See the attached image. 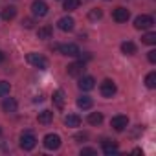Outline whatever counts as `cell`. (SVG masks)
Here are the masks:
<instances>
[{
    "label": "cell",
    "mask_w": 156,
    "mask_h": 156,
    "mask_svg": "<svg viewBox=\"0 0 156 156\" xmlns=\"http://www.w3.org/2000/svg\"><path fill=\"white\" fill-rule=\"evenodd\" d=\"M26 61H28L31 66L39 68V70H44V68L48 66V59H46L44 55H41V53H35V51L28 53V55H26Z\"/></svg>",
    "instance_id": "6da1fadb"
},
{
    "label": "cell",
    "mask_w": 156,
    "mask_h": 156,
    "mask_svg": "<svg viewBox=\"0 0 156 156\" xmlns=\"http://www.w3.org/2000/svg\"><path fill=\"white\" fill-rule=\"evenodd\" d=\"M154 26V19L151 15H138L134 19V28L136 30H151Z\"/></svg>",
    "instance_id": "7a4b0ae2"
},
{
    "label": "cell",
    "mask_w": 156,
    "mask_h": 156,
    "mask_svg": "<svg viewBox=\"0 0 156 156\" xmlns=\"http://www.w3.org/2000/svg\"><path fill=\"white\" fill-rule=\"evenodd\" d=\"M110 127H112L114 130H118V132H123V130L129 127V118H127V116H123V114L114 116V118L110 119Z\"/></svg>",
    "instance_id": "3957f363"
},
{
    "label": "cell",
    "mask_w": 156,
    "mask_h": 156,
    "mask_svg": "<svg viewBox=\"0 0 156 156\" xmlns=\"http://www.w3.org/2000/svg\"><path fill=\"white\" fill-rule=\"evenodd\" d=\"M31 13H33V17H39V19L46 17L48 15V4L42 2V0H35L31 4Z\"/></svg>",
    "instance_id": "277c9868"
},
{
    "label": "cell",
    "mask_w": 156,
    "mask_h": 156,
    "mask_svg": "<svg viewBox=\"0 0 156 156\" xmlns=\"http://www.w3.org/2000/svg\"><path fill=\"white\" fill-rule=\"evenodd\" d=\"M66 72L70 77H81L85 73V62L83 61H77V62H72L66 66Z\"/></svg>",
    "instance_id": "5b68a950"
},
{
    "label": "cell",
    "mask_w": 156,
    "mask_h": 156,
    "mask_svg": "<svg viewBox=\"0 0 156 156\" xmlns=\"http://www.w3.org/2000/svg\"><path fill=\"white\" fill-rule=\"evenodd\" d=\"M116 85H114V81H110V79H105L101 85H99V92H101V96L103 98H112L114 94H116Z\"/></svg>",
    "instance_id": "8992f818"
},
{
    "label": "cell",
    "mask_w": 156,
    "mask_h": 156,
    "mask_svg": "<svg viewBox=\"0 0 156 156\" xmlns=\"http://www.w3.org/2000/svg\"><path fill=\"white\" fill-rule=\"evenodd\" d=\"M35 145H37V138H35L31 132H24V134L20 136V149H24V151H31Z\"/></svg>",
    "instance_id": "52a82bcc"
},
{
    "label": "cell",
    "mask_w": 156,
    "mask_h": 156,
    "mask_svg": "<svg viewBox=\"0 0 156 156\" xmlns=\"http://www.w3.org/2000/svg\"><path fill=\"white\" fill-rule=\"evenodd\" d=\"M44 147L48 151H57L61 147V136L59 134H46L44 136Z\"/></svg>",
    "instance_id": "ba28073f"
},
{
    "label": "cell",
    "mask_w": 156,
    "mask_h": 156,
    "mask_svg": "<svg viewBox=\"0 0 156 156\" xmlns=\"http://www.w3.org/2000/svg\"><path fill=\"white\" fill-rule=\"evenodd\" d=\"M77 87H79V90H83V92H88V90H92L96 87V79H94L92 75H81Z\"/></svg>",
    "instance_id": "9c48e42d"
},
{
    "label": "cell",
    "mask_w": 156,
    "mask_h": 156,
    "mask_svg": "<svg viewBox=\"0 0 156 156\" xmlns=\"http://www.w3.org/2000/svg\"><path fill=\"white\" fill-rule=\"evenodd\" d=\"M57 28H59L61 31H72V30L75 28V20H73L72 17H62V19L57 20Z\"/></svg>",
    "instance_id": "30bf717a"
},
{
    "label": "cell",
    "mask_w": 156,
    "mask_h": 156,
    "mask_svg": "<svg viewBox=\"0 0 156 156\" xmlns=\"http://www.w3.org/2000/svg\"><path fill=\"white\" fill-rule=\"evenodd\" d=\"M59 50H61L62 55H68V57H77L81 53V50H79L77 44H62V46H59Z\"/></svg>",
    "instance_id": "8fae6325"
},
{
    "label": "cell",
    "mask_w": 156,
    "mask_h": 156,
    "mask_svg": "<svg viewBox=\"0 0 156 156\" xmlns=\"http://www.w3.org/2000/svg\"><path fill=\"white\" fill-rule=\"evenodd\" d=\"M129 17H130V13H129V9H125V8H116V9L112 11V19H114L116 22H127Z\"/></svg>",
    "instance_id": "7c38bea8"
},
{
    "label": "cell",
    "mask_w": 156,
    "mask_h": 156,
    "mask_svg": "<svg viewBox=\"0 0 156 156\" xmlns=\"http://www.w3.org/2000/svg\"><path fill=\"white\" fill-rule=\"evenodd\" d=\"M17 107H19V103H17V99H13V98H6V99L2 101V110H4L6 114L17 112Z\"/></svg>",
    "instance_id": "4fadbf2b"
},
{
    "label": "cell",
    "mask_w": 156,
    "mask_h": 156,
    "mask_svg": "<svg viewBox=\"0 0 156 156\" xmlns=\"http://www.w3.org/2000/svg\"><path fill=\"white\" fill-rule=\"evenodd\" d=\"M118 151H119V147H118V143H116V141H110V140H105V141H103V152H105L107 156L116 154Z\"/></svg>",
    "instance_id": "5bb4252c"
},
{
    "label": "cell",
    "mask_w": 156,
    "mask_h": 156,
    "mask_svg": "<svg viewBox=\"0 0 156 156\" xmlns=\"http://www.w3.org/2000/svg\"><path fill=\"white\" fill-rule=\"evenodd\" d=\"M64 125L75 129V127H79V125H81V118L77 116V114H68V116L64 118Z\"/></svg>",
    "instance_id": "9a60e30c"
},
{
    "label": "cell",
    "mask_w": 156,
    "mask_h": 156,
    "mask_svg": "<svg viewBox=\"0 0 156 156\" xmlns=\"http://www.w3.org/2000/svg\"><path fill=\"white\" fill-rule=\"evenodd\" d=\"M39 123L41 125H50L51 121H53V112L51 110H42V112H39Z\"/></svg>",
    "instance_id": "2e32d148"
},
{
    "label": "cell",
    "mask_w": 156,
    "mask_h": 156,
    "mask_svg": "<svg viewBox=\"0 0 156 156\" xmlns=\"http://www.w3.org/2000/svg\"><path fill=\"white\" fill-rule=\"evenodd\" d=\"M51 101H53V105L57 108H62L64 107V92L62 90H55L53 96H51Z\"/></svg>",
    "instance_id": "e0dca14e"
},
{
    "label": "cell",
    "mask_w": 156,
    "mask_h": 156,
    "mask_svg": "<svg viewBox=\"0 0 156 156\" xmlns=\"http://www.w3.org/2000/svg\"><path fill=\"white\" fill-rule=\"evenodd\" d=\"M92 105H94V101H92V98H88V96H81L79 99H77V107L83 108V110L92 108Z\"/></svg>",
    "instance_id": "ac0fdd59"
},
{
    "label": "cell",
    "mask_w": 156,
    "mask_h": 156,
    "mask_svg": "<svg viewBox=\"0 0 156 156\" xmlns=\"http://www.w3.org/2000/svg\"><path fill=\"white\" fill-rule=\"evenodd\" d=\"M15 15H17V8H15V6H6V8L2 9V19H4V20H13Z\"/></svg>",
    "instance_id": "d6986e66"
},
{
    "label": "cell",
    "mask_w": 156,
    "mask_h": 156,
    "mask_svg": "<svg viewBox=\"0 0 156 156\" xmlns=\"http://www.w3.org/2000/svg\"><path fill=\"white\" fill-rule=\"evenodd\" d=\"M51 33H53L51 26H42V28H39V30H37V37H39V39H42V41L51 39Z\"/></svg>",
    "instance_id": "ffe728a7"
},
{
    "label": "cell",
    "mask_w": 156,
    "mask_h": 156,
    "mask_svg": "<svg viewBox=\"0 0 156 156\" xmlns=\"http://www.w3.org/2000/svg\"><path fill=\"white\" fill-rule=\"evenodd\" d=\"M121 51H123L125 55H134V53H136V44L130 42V41H125V42L121 44Z\"/></svg>",
    "instance_id": "44dd1931"
},
{
    "label": "cell",
    "mask_w": 156,
    "mask_h": 156,
    "mask_svg": "<svg viewBox=\"0 0 156 156\" xmlns=\"http://www.w3.org/2000/svg\"><path fill=\"white\" fill-rule=\"evenodd\" d=\"M88 123L94 125V127L101 125V123H103V114H101V112H90V116H88Z\"/></svg>",
    "instance_id": "7402d4cb"
},
{
    "label": "cell",
    "mask_w": 156,
    "mask_h": 156,
    "mask_svg": "<svg viewBox=\"0 0 156 156\" xmlns=\"http://www.w3.org/2000/svg\"><path fill=\"white\" fill-rule=\"evenodd\" d=\"M79 4H81V0H64L62 8H64L66 11H75L77 8H79Z\"/></svg>",
    "instance_id": "603a6c76"
},
{
    "label": "cell",
    "mask_w": 156,
    "mask_h": 156,
    "mask_svg": "<svg viewBox=\"0 0 156 156\" xmlns=\"http://www.w3.org/2000/svg\"><path fill=\"white\" fill-rule=\"evenodd\" d=\"M145 87L147 88H156V72L147 73V77H145Z\"/></svg>",
    "instance_id": "cb8c5ba5"
},
{
    "label": "cell",
    "mask_w": 156,
    "mask_h": 156,
    "mask_svg": "<svg viewBox=\"0 0 156 156\" xmlns=\"http://www.w3.org/2000/svg\"><path fill=\"white\" fill-rule=\"evenodd\" d=\"M141 42L143 44H156V33H145L143 37H141Z\"/></svg>",
    "instance_id": "d4e9b609"
},
{
    "label": "cell",
    "mask_w": 156,
    "mask_h": 156,
    "mask_svg": "<svg viewBox=\"0 0 156 156\" xmlns=\"http://www.w3.org/2000/svg\"><path fill=\"white\" fill-rule=\"evenodd\" d=\"M9 90H11V85H9L8 81H0V98L8 96V94H9Z\"/></svg>",
    "instance_id": "484cf974"
},
{
    "label": "cell",
    "mask_w": 156,
    "mask_h": 156,
    "mask_svg": "<svg viewBox=\"0 0 156 156\" xmlns=\"http://www.w3.org/2000/svg\"><path fill=\"white\" fill-rule=\"evenodd\" d=\"M101 17H103V11H101V9H92V11L88 13V19H90V20H99Z\"/></svg>",
    "instance_id": "4316f807"
},
{
    "label": "cell",
    "mask_w": 156,
    "mask_h": 156,
    "mask_svg": "<svg viewBox=\"0 0 156 156\" xmlns=\"http://www.w3.org/2000/svg\"><path fill=\"white\" fill-rule=\"evenodd\" d=\"M98 152H96V149H90V147H85V149H81V156H96Z\"/></svg>",
    "instance_id": "83f0119b"
},
{
    "label": "cell",
    "mask_w": 156,
    "mask_h": 156,
    "mask_svg": "<svg viewBox=\"0 0 156 156\" xmlns=\"http://www.w3.org/2000/svg\"><path fill=\"white\" fill-rule=\"evenodd\" d=\"M22 26H24V28H28V30H30V28H33V19H24V20H22Z\"/></svg>",
    "instance_id": "f1b7e54d"
},
{
    "label": "cell",
    "mask_w": 156,
    "mask_h": 156,
    "mask_svg": "<svg viewBox=\"0 0 156 156\" xmlns=\"http://www.w3.org/2000/svg\"><path fill=\"white\" fill-rule=\"evenodd\" d=\"M147 59H149L151 62H156V50H151V51L147 53Z\"/></svg>",
    "instance_id": "f546056e"
},
{
    "label": "cell",
    "mask_w": 156,
    "mask_h": 156,
    "mask_svg": "<svg viewBox=\"0 0 156 156\" xmlns=\"http://www.w3.org/2000/svg\"><path fill=\"white\" fill-rule=\"evenodd\" d=\"M87 138H88V136H87L85 132H83V134H77V136H75V140H77V141H85Z\"/></svg>",
    "instance_id": "4dcf8cb0"
},
{
    "label": "cell",
    "mask_w": 156,
    "mask_h": 156,
    "mask_svg": "<svg viewBox=\"0 0 156 156\" xmlns=\"http://www.w3.org/2000/svg\"><path fill=\"white\" fill-rule=\"evenodd\" d=\"M4 59H6V55H4V51L0 50V62H4Z\"/></svg>",
    "instance_id": "1f68e13d"
}]
</instances>
